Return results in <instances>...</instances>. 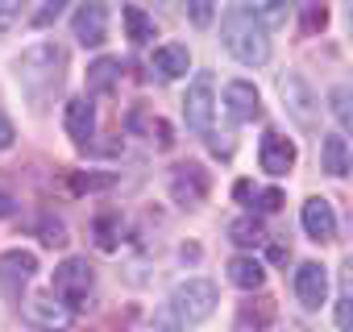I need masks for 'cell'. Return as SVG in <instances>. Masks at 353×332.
Segmentation results:
<instances>
[{
  "mask_svg": "<svg viewBox=\"0 0 353 332\" xmlns=\"http://www.w3.org/2000/svg\"><path fill=\"white\" fill-rule=\"evenodd\" d=\"M221 34H225V46L237 63L245 67H262L270 59V34L262 25V17L254 9H229L221 17Z\"/></svg>",
  "mask_w": 353,
  "mask_h": 332,
  "instance_id": "6da1fadb",
  "label": "cell"
},
{
  "mask_svg": "<svg viewBox=\"0 0 353 332\" xmlns=\"http://www.w3.org/2000/svg\"><path fill=\"white\" fill-rule=\"evenodd\" d=\"M63 67H67V50L54 46V42H38V46L21 50V59H17V79H21L26 92L38 96L42 87H54V83L63 79Z\"/></svg>",
  "mask_w": 353,
  "mask_h": 332,
  "instance_id": "7a4b0ae2",
  "label": "cell"
},
{
  "mask_svg": "<svg viewBox=\"0 0 353 332\" xmlns=\"http://www.w3.org/2000/svg\"><path fill=\"white\" fill-rule=\"evenodd\" d=\"M170 303H174V315H179V320H188V324H204V320L216 311L221 295H216V282H208V278H188V282L174 287Z\"/></svg>",
  "mask_w": 353,
  "mask_h": 332,
  "instance_id": "3957f363",
  "label": "cell"
},
{
  "mask_svg": "<svg viewBox=\"0 0 353 332\" xmlns=\"http://www.w3.org/2000/svg\"><path fill=\"white\" fill-rule=\"evenodd\" d=\"M212 112H216V83L208 71H200L188 87V100H183V116H188V129L192 133H208L212 129Z\"/></svg>",
  "mask_w": 353,
  "mask_h": 332,
  "instance_id": "277c9868",
  "label": "cell"
},
{
  "mask_svg": "<svg viewBox=\"0 0 353 332\" xmlns=\"http://www.w3.org/2000/svg\"><path fill=\"white\" fill-rule=\"evenodd\" d=\"M92 266L83 262V258H67L59 270H54V295H59V303H67V307H79L88 295H92Z\"/></svg>",
  "mask_w": 353,
  "mask_h": 332,
  "instance_id": "5b68a950",
  "label": "cell"
},
{
  "mask_svg": "<svg viewBox=\"0 0 353 332\" xmlns=\"http://www.w3.org/2000/svg\"><path fill=\"white\" fill-rule=\"evenodd\" d=\"M208 187H212V179H208V171H204L200 162H183V166H174V171H170V196H174V204H183V208L204 204Z\"/></svg>",
  "mask_w": 353,
  "mask_h": 332,
  "instance_id": "8992f818",
  "label": "cell"
},
{
  "mask_svg": "<svg viewBox=\"0 0 353 332\" xmlns=\"http://www.w3.org/2000/svg\"><path fill=\"white\" fill-rule=\"evenodd\" d=\"M279 92H283V100H287V108H291V116L303 125V129H312L316 125V92L303 83V75H295V71H287L283 79H279Z\"/></svg>",
  "mask_w": 353,
  "mask_h": 332,
  "instance_id": "52a82bcc",
  "label": "cell"
},
{
  "mask_svg": "<svg viewBox=\"0 0 353 332\" xmlns=\"http://www.w3.org/2000/svg\"><path fill=\"white\" fill-rule=\"evenodd\" d=\"M295 295H299V303H303L307 311L324 307V303H328V270H324L320 262H303V266L295 270Z\"/></svg>",
  "mask_w": 353,
  "mask_h": 332,
  "instance_id": "ba28073f",
  "label": "cell"
},
{
  "mask_svg": "<svg viewBox=\"0 0 353 332\" xmlns=\"http://www.w3.org/2000/svg\"><path fill=\"white\" fill-rule=\"evenodd\" d=\"M225 108H229V116L233 121H258L262 116V96H258V87L254 83H245V79H233L229 87H225Z\"/></svg>",
  "mask_w": 353,
  "mask_h": 332,
  "instance_id": "9c48e42d",
  "label": "cell"
},
{
  "mask_svg": "<svg viewBox=\"0 0 353 332\" xmlns=\"http://www.w3.org/2000/svg\"><path fill=\"white\" fill-rule=\"evenodd\" d=\"M258 162H262V171L266 175H287L291 166H295V145L283 137V133H266L262 137V149H258Z\"/></svg>",
  "mask_w": 353,
  "mask_h": 332,
  "instance_id": "30bf717a",
  "label": "cell"
},
{
  "mask_svg": "<svg viewBox=\"0 0 353 332\" xmlns=\"http://www.w3.org/2000/svg\"><path fill=\"white\" fill-rule=\"evenodd\" d=\"M71 25H75V38L83 46H100L108 38V9L104 5H79L75 17H71Z\"/></svg>",
  "mask_w": 353,
  "mask_h": 332,
  "instance_id": "8fae6325",
  "label": "cell"
},
{
  "mask_svg": "<svg viewBox=\"0 0 353 332\" xmlns=\"http://www.w3.org/2000/svg\"><path fill=\"white\" fill-rule=\"evenodd\" d=\"M303 233L312 237V241H332L336 237V212H332V204L328 200H320V196H312L307 204H303Z\"/></svg>",
  "mask_w": 353,
  "mask_h": 332,
  "instance_id": "7c38bea8",
  "label": "cell"
},
{
  "mask_svg": "<svg viewBox=\"0 0 353 332\" xmlns=\"http://www.w3.org/2000/svg\"><path fill=\"white\" fill-rule=\"evenodd\" d=\"M26 315H30L38 328H46V332H63V328H71V307H63L54 295H34V299L26 303Z\"/></svg>",
  "mask_w": 353,
  "mask_h": 332,
  "instance_id": "4fadbf2b",
  "label": "cell"
},
{
  "mask_svg": "<svg viewBox=\"0 0 353 332\" xmlns=\"http://www.w3.org/2000/svg\"><path fill=\"white\" fill-rule=\"evenodd\" d=\"M63 125H67V137H71V141L88 145V137L96 133V108H92V100H88V96L67 100V116H63Z\"/></svg>",
  "mask_w": 353,
  "mask_h": 332,
  "instance_id": "5bb4252c",
  "label": "cell"
},
{
  "mask_svg": "<svg viewBox=\"0 0 353 332\" xmlns=\"http://www.w3.org/2000/svg\"><path fill=\"white\" fill-rule=\"evenodd\" d=\"M274 315H279L274 299L270 295H258V299H250V303L237 307V332H270Z\"/></svg>",
  "mask_w": 353,
  "mask_h": 332,
  "instance_id": "9a60e30c",
  "label": "cell"
},
{
  "mask_svg": "<svg viewBox=\"0 0 353 332\" xmlns=\"http://www.w3.org/2000/svg\"><path fill=\"white\" fill-rule=\"evenodd\" d=\"M38 270V258L30 249H9V253H0V282H5L9 291H17L21 282H30Z\"/></svg>",
  "mask_w": 353,
  "mask_h": 332,
  "instance_id": "2e32d148",
  "label": "cell"
},
{
  "mask_svg": "<svg viewBox=\"0 0 353 332\" xmlns=\"http://www.w3.org/2000/svg\"><path fill=\"white\" fill-rule=\"evenodd\" d=\"M320 162H324V171L332 179H345L349 175V141H345V133H328L320 141Z\"/></svg>",
  "mask_w": 353,
  "mask_h": 332,
  "instance_id": "e0dca14e",
  "label": "cell"
},
{
  "mask_svg": "<svg viewBox=\"0 0 353 332\" xmlns=\"http://www.w3.org/2000/svg\"><path fill=\"white\" fill-rule=\"evenodd\" d=\"M188 67H192V54H188V46H179V42L154 50V71H158L162 79H179V75H188Z\"/></svg>",
  "mask_w": 353,
  "mask_h": 332,
  "instance_id": "ac0fdd59",
  "label": "cell"
},
{
  "mask_svg": "<svg viewBox=\"0 0 353 332\" xmlns=\"http://www.w3.org/2000/svg\"><path fill=\"white\" fill-rule=\"evenodd\" d=\"M229 282L241 287V291H258L266 282V270H262L258 258H233L229 262Z\"/></svg>",
  "mask_w": 353,
  "mask_h": 332,
  "instance_id": "d6986e66",
  "label": "cell"
},
{
  "mask_svg": "<svg viewBox=\"0 0 353 332\" xmlns=\"http://www.w3.org/2000/svg\"><path fill=\"white\" fill-rule=\"evenodd\" d=\"M117 79H121V63H117V59H96V63L88 67V92H96V96L112 92Z\"/></svg>",
  "mask_w": 353,
  "mask_h": 332,
  "instance_id": "ffe728a7",
  "label": "cell"
},
{
  "mask_svg": "<svg viewBox=\"0 0 353 332\" xmlns=\"http://www.w3.org/2000/svg\"><path fill=\"white\" fill-rule=\"evenodd\" d=\"M121 17H125V34H129V42H133V46H145V42L154 38V17H150L145 9L129 5Z\"/></svg>",
  "mask_w": 353,
  "mask_h": 332,
  "instance_id": "44dd1931",
  "label": "cell"
},
{
  "mask_svg": "<svg viewBox=\"0 0 353 332\" xmlns=\"http://www.w3.org/2000/svg\"><path fill=\"white\" fill-rule=\"evenodd\" d=\"M92 233H96V245H100L104 253H112V249L121 245V212H100V216L92 220Z\"/></svg>",
  "mask_w": 353,
  "mask_h": 332,
  "instance_id": "7402d4cb",
  "label": "cell"
},
{
  "mask_svg": "<svg viewBox=\"0 0 353 332\" xmlns=\"http://www.w3.org/2000/svg\"><path fill=\"white\" fill-rule=\"evenodd\" d=\"M229 237H233L237 245H245V249H250V245H262V241H266V229H262V220H258V216H237V220L229 225Z\"/></svg>",
  "mask_w": 353,
  "mask_h": 332,
  "instance_id": "603a6c76",
  "label": "cell"
},
{
  "mask_svg": "<svg viewBox=\"0 0 353 332\" xmlns=\"http://www.w3.org/2000/svg\"><path fill=\"white\" fill-rule=\"evenodd\" d=\"M117 183V175H92V171H71L67 175V187L75 196H88V191H108Z\"/></svg>",
  "mask_w": 353,
  "mask_h": 332,
  "instance_id": "cb8c5ba5",
  "label": "cell"
},
{
  "mask_svg": "<svg viewBox=\"0 0 353 332\" xmlns=\"http://www.w3.org/2000/svg\"><path fill=\"white\" fill-rule=\"evenodd\" d=\"M328 108H332V116H336V125H341V129H349V125H353V108H349V87H345V83L328 92Z\"/></svg>",
  "mask_w": 353,
  "mask_h": 332,
  "instance_id": "d4e9b609",
  "label": "cell"
},
{
  "mask_svg": "<svg viewBox=\"0 0 353 332\" xmlns=\"http://www.w3.org/2000/svg\"><path fill=\"white\" fill-rule=\"evenodd\" d=\"M328 25V9L324 5H303V21H299V34L303 38H312L316 30H324Z\"/></svg>",
  "mask_w": 353,
  "mask_h": 332,
  "instance_id": "484cf974",
  "label": "cell"
},
{
  "mask_svg": "<svg viewBox=\"0 0 353 332\" xmlns=\"http://www.w3.org/2000/svg\"><path fill=\"white\" fill-rule=\"evenodd\" d=\"M38 233H42V245H67V225L63 220H54V216H42L38 220Z\"/></svg>",
  "mask_w": 353,
  "mask_h": 332,
  "instance_id": "4316f807",
  "label": "cell"
},
{
  "mask_svg": "<svg viewBox=\"0 0 353 332\" xmlns=\"http://www.w3.org/2000/svg\"><path fill=\"white\" fill-rule=\"evenodd\" d=\"M154 121H158V116H150V108H145V104H133V108H129V116H125V129H129V133H145V137H150Z\"/></svg>",
  "mask_w": 353,
  "mask_h": 332,
  "instance_id": "83f0119b",
  "label": "cell"
},
{
  "mask_svg": "<svg viewBox=\"0 0 353 332\" xmlns=\"http://www.w3.org/2000/svg\"><path fill=\"white\" fill-rule=\"evenodd\" d=\"M150 141H154L158 149H170V145H174V129L158 116V121H154V129H150Z\"/></svg>",
  "mask_w": 353,
  "mask_h": 332,
  "instance_id": "f1b7e54d",
  "label": "cell"
},
{
  "mask_svg": "<svg viewBox=\"0 0 353 332\" xmlns=\"http://www.w3.org/2000/svg\"><path fill=\"white\" fill-rule=\"evenodd\" d=\"M336 328H341V332H353V299H349V295L336 299Z\"/></svg>",
  "mask_w": 353,
  "mask_h": 332,
  "instance_id": "f546056e",
  "label": "cell"
},
{
  "mask_svg": "<svg viewBox=\"0 0 353 332\" xmlns=\"http://www.w3.org/2000/svg\"><path fill=\"white\" fill-rule=\"evenodd\" d=\"M17 17H21V9L13 5V0H0V38L13 30V21H17Z\"/></svg>",
  "mask_w": 353,
  "mask_h": 332,
  "instance_id": "4dcf8cb0",
  "label": "cell"
},
{
  "mask_svg": "<svg viewBox=\"0 0 353 332\" xmlns=\"http://www.w3.org/2000/svg\"><path fill=\"white\" fill-rule=\"evenodd\" d=\"M59 13H63V5H59V0H50V5H42V9L34 13V25L42 30V25H50V21H59Z\"/></svg>",
  "mask_w": 353,
  "mask_h": 332,
  "instance_id": "1f68e13d",
  "label": "cell"
},
{
  "mask_svg": "<svg viewBox=\"0 0 353 332\" xmlns=\"http://www.w3.org/2000/svg\"><path fill=\"white\" fill-rule=\"evenodd\" d=\"M188 13H192V21H196V25H208V21H212V5H208V0H196Z\"/></svg>",
  "mask_w": 353,
  "mask_h": 332,
  "instance_id": "d6a6232c",
  "label": "cell"
},
{
  "mask_svg": "<svg viewBox=\"0 0 353 332\" xmlns=\"http://www.w3.org/2000/svg\"><path fill=\"white\" fill-rule=\"evenodd\" d=\"M13 137H17V129H13V121L0 112V149H9L13 145Z\"/></svg>",
  "mask_w": 353,
  "mask_h": 332,
  "instance_id": "836d02e7",
  "label": "cell"
},
{
  "mask_svg": "<svg viewBox=\"0 0 353 332\" xmlns=\"http://www.w3.org/2000/svg\"><path fill=\"white\" fill-rule=\"evenodd\" d=\"M258 200H262V204H258L262 212H274V208H283V191H262Z\"/></svg>",
  "mask_w": 353,
  "mask_h": 332,
  "instance_id": "e575fe53",
  "label": "cell"
},
{
  "mask_svg": "<svg viewBox=\"0 0 353 332\" xmlns=\"http://www.w3.org/2000/svg\"><path fill=\"white\" fill-rule=\"evenodd\" d=\"M17 212V200L9 196V191H0V220H5V216H13Z\"/></svg>",
  "mask_w": 353,
  "mask_h": 332,
  "instance_id": "d590c367",
  "label": "cell"
},
{
  "mask_svg": "<svg viewBox=\"0 0 353 332\" xmlns=\"http://www.w3.org/2000/svg\"><path fill=\"white\" fill-rule=\"evenodd\" d=\"M233 196H237V200H250V196H254V187H250V183H245V179H241V183H237V187H233Z\"/></svg>",
  "mask_w": 353,
  "mask_h": 332,
  "instance_id": "8d00e7d4",
  "label": "cell"
},
{
  "mask_svg": "<svg viewBox=\"0 0 353 332\" xmlns=\"http://www.w3.org/2000/svg\"><path fill=\"white\" fill-rule=\"evenodd\" d=\"M154 332H174V328H170V324H166V320H162V324H158V328H154Z\"/></svg>",
  "mask_w": 353,
  "mask_h": 332,
  "instance_id": "74e56055",
  "label": "cell"
},
{
  "mask_svg": "<svg viewBox=\"0 0 353 332\" xmlns=\"http://www.w3.org/2000/svg\"><path fill=\"white\" fill-rule=\"evenodd\" d=\"M287 332H307V328H303V324H291V328H287Z\"/></svg>",
  "mask_w": 353,
  "mask_h": 332,
  "instance_id": "f35d334b",
  "label": "cell"
}]
</instances>
